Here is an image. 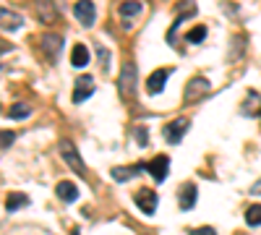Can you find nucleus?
Here are the masks:
<instances>
[{
	"label": "nucleus",
	"mask_w": 261,
	"mask_h": 235,
	"mask_svg": "<svg viewBox=\"0 0 261 235\" xmlns=\"http://www.w3.org/2000/svg\"><path fill=\"white\" fill-rule=\"evenodd\" d=\"M73 13H76V18L81 21V27H92L94 18H97V11H94L92 0H79V3L73 6Z\"/></svg>",
	"instance_id": "nucleus-7"
},
{
	"label": "nucleus",
	"mask_w": 261,
	"mask_h": 235,
	"mask_svg": "<svg viewBox=\"0 0 261 235\" xmlns=\"http://www.w3.org/2000/svg\"><path fill=\"white\" fill-rule=\"evenodd\" d=\"M39 45H42V53H45L50 60H55L58 53L63 50V39H60L58 34H45V37L39 39Z\"/></svg>",
	"instance_id": "nucleus-10"
},
{
	"label": "nucleus",
	"mask_w": 261,
	"mask_h": 235,
	"mask_svg": "<svg viewBox=\"0 0 261 235\" xmlns=\"http://www.w3.org/2000/svg\"><path fill=\"white\" fill-rule=\"evenodd\" d=\"M34 11L42 24H55L58 21V8L53 0H34Z\"/></svg>",
	"instance_id": "nucleus-6"
},
{
	"label": "nucleus",
	"mask_w": 261,
	"mask_h": 235,
	"mask_svg": "<svg viewBox=\"0 0 261 235\" xmlns=\"http://www.w3.org/2000/svg\"><path fill=\"white\" fill-rule=\"evenodd\" d=\"M188 235H217V232H214V227H199V230L193 227V230H188Z\"/></svg>",
	"instance_id": "nucleus-23"
},
{
	"label": "nucleus",
	"mask_w": 261,
	"mask_h": 235,
	"mask_svg": "<svg viewBox=\"0 0 261 235\" xmlns=\"http://www.w3.org/2000/svg\"><path fill=\"white\" fill-rule=\"evenodd\" d=\"M86 63H89V50H86L84 45H76V47H73V53H71V66L84 68Z\"/></svg>",
	"instance_id": "nucleus-15"
},
{
	"label": "nucleus",
	"mask_w": 261,
	"mask_h": 235,
	"mask_svg": "<svg viewBox=\"0 0 261 235\" xmlns=\"http://www.w3.org/2000/svg\"><path fill=\"white\" fill-rule=\"evenodd\" d=\"M204 37H206V27H193V29L186 34V39L191 42V45H199V42H204Z\"/></svg>",
	"instance_id": "nucleus-20"
},
{
	"label": "nucleus",
	"mask_w": 261,
	"mask_h": 235,
	"mask_svg": "<svg viewBox=\"0 0 261 235\" xmlns=\"http://www.w3.org/2000/svg\"><path fill=\"white\" fill-rule=\"evenodd\" d=\"M55 194H58L63 201H76V199H79V188H76L71 180H60V183L55 186Z\"/></svg>",
	"instance_id": "nucleus-13"
},
{
	"label": "nucleus",
	"mask_w": 261,
	"mask_h": 235,
	"mask_svg": "<svg viewBox=\"0 0 261 235\" xmlns=\"http://www.w3.org/2000/svg\"><path fill=\"white\" fill-rule=\"evenodd\" d=\"M0 16H3V29H6V32H8V29L13 32V29H18L21 24H24V18H21L18 13H11L8 8H3V13H0Z\"/></svg>",
	"instance_id": "nucleus-16"
},
{
	"label": "nucleus",
	"mask_w": 261,
	"mask_h": 235,
	"mask_svg": "<svg viewBox=\"0 0 261 235\" xmlns=\"http://www.w3.org/2000/svg\"><path fill=\"white\" fill-rule=\"evenodd\" d=\"M188 120L186 118H178V120H172V123H167L165 125V139H167V144H180V139L186 136V131H188Z\"/></svg>",
	"instance_id": "nucleus-4"
},
{
	"label": "nucleus",
	"mask_w": 261,
	"mask_h": 235,
	"mask_svg": "<svg viewBox=\"0 0 261 235\" xmlns=\"http://www.w3.org/2000/svg\"><path fill=\"white\" fill-rule=\"evenodd\" d=\"M209 92V81L204 76H196L188 81V89H186V102H193L196 94H206Z\"/></svg>",
	"instance_id": "nucleus-12"
},
{
	"label": "nucleus",
	"mask_w": 261,
	"mask_h": 235,
	"mask_svg": "<svg viewBox=\"0 0 261 235\" xmlns=\"http://www.w3.org/2000/svg\"><path fill=\"white\" fill-rule=\"evenodd\" d=\"M73 235H81V232H79V230H73Z\"/></svg>",
	"instance_id": "nucleus-26"
},
{
	"label": "nucleus",
	"mask_w": 261,
	"mask_h": 235,
	"mask_svg": "<svg viewBox=\"0 0 261 235\" xmlns=\"http://www.w3.org/2000/svg\"><path fill=\"white\" fill-rule=\"evenodd\" d=\"M246 222H248L251 227L261 225V206H258V204H253V206L246 209Z\"/></svg>",
	"instance_id": "nucleus-19"
},
{
	"label": "nucleus",
	"mask_w": 261,
	"mask_h": 235,
	"mask_svg": "<svg viewBox=\"0 0 261 235\" xmlns=\"http://www.w3.org/2000/svg\"><path fill=\"white\" fill-rule=\"evenodd\" d=\"M136 63H123V68H120V76H118V92H120V99H130L136 94Z\"/></svg>",
	"instance_id": "nucleus-1"
},
{
	"label": "nucleus",
	"mask_w": 261,
	"mask_h": 235,
	"mask_svg": "<svg viewBox=\"0 0 261 235\" xmlns=\"http://www.w3.org/2000/svg\"><path fill=\"white\" fill-rule=\"evenodd\" d=\"M196 196H199V191H196V186L193 183H186L183 188H180V209H193V204H196Z\"/></svg>",
	"instance_id": "nucleus-14"
},
{
	"label": "nucleus",
	"mask_w": 261,
	"mask_h": 235,
	"mask_svg": "<svg viewBox=\"0 0 261 235\" xmlns=\"http://www.w3.org/2000/svg\"><path fill=\"white\" fill-rule=\"evenodd\" d=\"M13 141H16V134L13 131H3V149H8Z\"/></svg>",
	"instance_id": "nucleus-24"
},
{
	"label": "nucleus",
	"mask_w": 261,
	"mask_h": 235,
	"mask_svg": "<svg viewBox=\"0 0 261 235\" xmlns=\"http://www.w3.org/2000/svg\"><path fill=\"white\" fill-rule=\"evenodd\" d=\"M97 53H99V58H102V68L110 71V53H107L105 47H97Z\"/></svg>",
	"instance_id": "nucleus-22"
},
{
	"label": "nucleus",
	"mask_w": 261,
	"mask_h": 235,
	"mask_svg": "<svg viewBox=\"0 0 261 235\" xmlns=\"http://www.w3.org/2000/svg\"><path fill=\"white\" fill-rule=\"evenodd\" d=\"M167 76H170V68H160V71H154L149 76V81H146V89H149V94H160L162 89H165V81H167Z\"/></svg>",
	"instance_id": "nucleus-11"
},
{
	"label": "nucleus",
	"mask_w": 261,
	"mask_h": 235,
	"mask_svg": "<svg viewBox=\"0 0 261 235\" xmlns=\"http://www.w3.org/2000/svg\"><path fill=\"white\" fill-rule=\"evenodd\" d=\"M160 199L154 191H149V188H141L139 194H136V206L144 212V215H154V209H157Z\"/></svg>",
	"instance_id": "nucleus-8"
},
{
	"label": "nucleus",
	"mask_w": 261,
	"mask_h": 235,
	"mask_svg": "<svg viewBox=\"0 0 261 235\" xmlns=\"http://www.w3.org/2000/svg\"><path fill=\"white\" fill-rule=\"evenodd\" d=\"M146 170L151 173V178H154L157 183H162L167 178V170H170V160L165 154H157L151 162H146Z\"/></svg>",
	"instance_id": "nucleus-9"
},
{
	"label": "nucleus",
	"mask_w": 261,
	"mask_h": 235,
	"mask_svg": "<svg viewBox=\"0 0 261 235\" xmlns=\"http://www.w3.org/2000/svg\"><path fill=\"white\" fill-rule=\"evenodd\" d=\"M251 194H261V180H258V183H256V186L251 188Z\"/></svg>",
	"instance_id": "nucleus-25"
},
{
	"label": "nucleus",
	"mask_w": 261,
	"mask_h": 235,
	"mask_svg": "<svg viewBox=\"0 0 261 235\" xmlns=\"http://www.w3.org/2000/svg\"><path fill=\"white\" fill-rule=\"evenodd\" d=\"M94 94V79L92 76H79L73 81V102H84Z\"/></svg>",
	"instance_id": "nucleus-5"
},
{
	"label": "nucleus",
	"mask_w": 261,
	"mask_h": 235,
	"mask_svg": "<svg viewBox=\"0 0 261 235\" xmlns=\"http://www.w3.org/2000/svg\"><path fill=\"white\" fill-rule=\"evenodd\" d=\"M141 11H144V3H141V0H125V3H120L118 13H120V18H123V27H125V29L134 27V18H136Z\"/></svg>",
	"instance_id": "nucleus-3"
},
{
	"label": "nucleus",
	"mask_w": 261,
	"mask_h": 235,
	"mask_svg": "<svg viewBox=\"0 0 261 235\" xmlns=\"http://www.w3.org/2000/svg\"><path fill=\"white\" fill-rule=\"evenodd\" d=\"M134 136H136L139 146H146V144H149V136H146V128H144V125H139V128H136V131H134Z\"/></svg>",
	"instance_id": "nucleus-21"
},
{
	"label": "nucleus",
	"mask_w": 261,
	"mask_h": 235,
	"mask_svg": "<svg viewBox=\"0 0 261 235\" xmlns=\"http://www.w3.org/2000/svg\"><path fill=\"white\" fill-rule=\"evenodd\" d=\"M27 204H29V196L27 194H8L6 196V209L8 212H16V209L27 206Z\"/></svg>",
	"instance_id": "nucleus-17"
},
{
	"label": "nucleus",
	"mask_w": 261,
	"mask_h": 235,
	"mask_svg": "<svg viewBox=\"0 0 261 235\" xmlns=\"http://www.w3.org/2000/svg\"><path fill=\"white\" fill-rule=\"evenodd\" d=\"M60 154H63V160H65V162H68V167H71V170H76L79 175H86L84 160L79 157V152L73 149V144H71V141H60Z\"/></svg>",
	"instance_id": "nucleus-2"
},
{
	"label": "nucleus",
	"mask_w": 261,
	"mask_h": 235,
	"mask_svg": "<svg viewBox=\"0 0 261 235\" xmlns=\"http://www.w3.org/2000/svg\"><path fill=\"white\" fill-rule=\"evenodd\" d=\"M32 113V108L27 102H18V105H13V108L8 110V118H13V120H18V118H27Z\"/></svg>",
	"instance_id": "nucleus-18"
}]
</instances>
